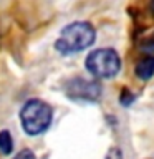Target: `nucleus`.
<instances>
[{"instance_id": "f257e3e1", "label": "nucleus", "mask_w": 154, "mask_h": 159, "mask_svg": "<svg viewBox=\"0 0 154 159\" xmlns=\"http://www.w3.org/2000/svg\"><path fill=\"white\" fill-rule=\"evenodd\" d=\"M94 38H96V32L88 22H73L61 30L55 48L63 55H73L91 47Z\"/></svg>"}, {"instance_id": "f03ea898", "label": "nucleus", "mask_w": 154, "mask_h": 159, "mask_svg": "<svg viewBox=\"0 0 154 159\" xmlns=\"http://www.w3.org/2000/svg\"><path fill=\"white\" fill-rule=\"evenodd\" d=\"M53 119V109L43 99L33 98L28 99L20 109V123L22 129L28 136H38L43 134L50 128Z\"/></svg>"}, {"instance_id": "7ed1b4c3", "label": "nucleus", "mask_w": 154, "mask_h": 159, "mask_svg": "<svg viewBox=\"0 0 154 159\" xmlns=\"http://www.w3.org/2000/svg\"><path fill=\"white\" fill-rule=\"evenodd\" d=\"M84 66L94 78L109 80L114 78L121 70V58L113 48L93 50L84 60Z\"/></svg>"}, {"instance_id": "20e7f679", "label": "nucleus", "mask_w": 154, "mask_h": 159, "mask_svg": "<svg viewBox=\"0 0 154 159\" xmlns=\"http://www.w3.org/2000/svg\"><path fill=\"white\" fill-rule=\"evenodd\" d=\"M66 96H70L75 101H96L101 96V86L94 80H84V78H73L70 80L65 86Z\"/></svg>"}, {"instance_id": "39448f33", "label": "nucleus", "mask_w": 154, "mask_h": 159, "mask_svg": "<svg viewBox=\"0 0 154 159\" xmlns=\"http://www.w3.org/2000/svg\"><path fill=\"white\" fill-rule=\"evenodd\" d=\"M136 76L139 80H149L152 78L154 75V57H144L143 60H139L138 65H136Z\"/></svg>"}, {"instance_id": "423d86ee", "label": "nucleus", "mask_w": 154, "mask_h": 159, "mask_svg": "<svg viewBox=\"0 0 154 159\" xmlns=\"http://www.w3.org/2000/svg\"><path fill=\"white\" fill-rule=\"evenodd\" d=\"M12 149H13V139L7 129H3V131H0V152L10 154Z\"/></svg>"}, {"instance_id": "0eeeda50", "label": "nucleus", "mask_w": 154, "mask_h": 159, "mask_svg": "<svg viewBox=\"0 0 154 159\" xmlns=\"http://www.w3.org/2000/svg\"><path fill=\"white\" fill-rule=\"evenodd\" d=\"M13 159H37V156L30 151V149H22L13 156Z\"/></svg>"}, {"instance_id": "6e6552de", "label": "nucleus", "mask_w": 154, "mask_h": 159, "mask_svg": "<svg viewBox=\"0 0 154 159\" xmlns=\"http://www.w3.org/2000/svg\"><path fill=\"white\" fill-rule=\"evenodd\" d=\"M106 159H123V152L118 148H111L106 154Z\"/></svg>"}, {"instance_id": "1a4fd4ad", "label": "nucleus", "mask_w": 154, "mask_h": 159, "mask_svg": "<svg viewBox=\"0 0 154 159\" xmlns=\"http://www.w3.org/2000/svg\"><path fill=\"white\" fill-rule=\"evenodd\" d=\"M133 99H134L133 94H129L128 91H124V93H123V96H121V103L124 104V106H129V104L133 103Z\"/></svg>"}, {"instance_id": "9d476101", "label": "nucleus", "mask_w": 154, "mask_h": 159, "mask_svg": "<svg viewBox=\"0 0 154 159\" xmlns=\"http://www.w3.org/2000/svg\"><path fill=\"white\" fill-rule=\"evenodd\" d=\"M151 10H152V13H154V0H151Z\"/></svg>"}]
</instances>
